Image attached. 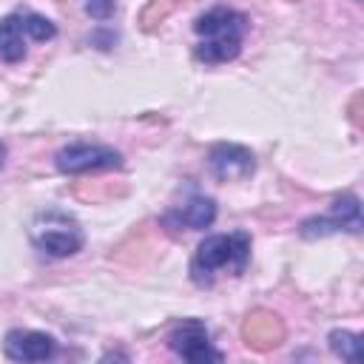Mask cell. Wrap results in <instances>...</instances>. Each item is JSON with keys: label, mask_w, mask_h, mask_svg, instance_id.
<instances>
[{"label": "cell", "mask_w": 364, "mask_h": 364, "mask_svg": "<svg viewBox=\"0 0 364 364\" xmlns=\"http://www.w3.org/2000/svg\"><path fill=\"white\" fill-rule=\"evenodd\" d=\"M3 162H6V145L0 142V168H3Z\"/></svg>", "instance_id": "obj_15"}, {"label": "cell", "mask_w": 364, "mask_h": 364, "mask_svg": "<svg viewBox=\"0 0 364 364\" xmlns=\"http://www.w3.org/2000/svg\"><path fill=\"white\" fill-rule=\"evenodd\" d=\"M168 347H171L179 358H185V361H191V364L222 361V358H225V355L213 347L210 333H208L205 321H199V318H182V321L168 333Z\"/></svg>", "instance_id": "obj_6"}, {"label": "cell", "mask_w": 364, "mask_h": 364, "mask_svg": "<svg viewBox=\"0 0 364 364\" xmlns=\"http://www.w3.org/2000/svg\"><path fill=\"white\" fill-rule=\"evenodd\" d=\"M17 14H20L23 34H26L28 40H34V43H48V40L57 37V26H54L48 17H43V14H37V11H17Z\"/></svg>", "instance_id": "obj_12"}, {"label": "cell", "mask_w": 364, "mask_h": 364, "mask_svg": "<svg viewBox=\"0 0 364 364\" xmlns=\"http://www.w3.org/2000/svg\"><path fill=\"white\" fill-rule=\"evenodd\" d=\"M250 262V233H213L205 236L191 259V279L199 287H210L219 270H230L242 276Z\"/></svg>", "instance_id": "obj_2"}, {"label": "cell", "mask_w": 364, "mask_h": 364, "mask_svg": "<svg viewBox=\"0 0 364 364\" xmlns=\"http://www.w3.org/2000/svg\"><path fill=\"white\" fill-rule=\"evenodd\" d=\"M114 11H117V3H114V0H88V3H85V14H88L91 20H100V23L111 20Z\"/></svg>", "instance_id": "obj_13"}, {"label": "cell", "mask_w": 364, "mask_h": 364, "mask_svg": "<svg viewBox=\"0 0 364 364\" xmlns=\"http://www.w3.org/2000/svg\"><path fill=\"white\" fill-rule=\"evenodd\" d=\"M327 344L330 350L341 358V361H350V364H358L361 361V336L353 333V330H330L327 336Z\"/></svg>", "instance_id": "obj_11"}, {"label": "cell", "mask_w": 364, "mask_h": 364, "mask_svg": "<svg viewBox=\"0 0 364 364\" xmlns=\"http://www.w3.org/2000/svg\"><path fill=\"white\" fill-rule=\"evenodd\" d=\"M193 31L199 34V43L193 48L199 63L208 65L230 63L242 51V40L247 34V17L236 9L213 6L193 20Z\"/></svg>", "instance_id": "obj_1"}, {"label": "cell", "mask_w": 364, "mask_h": 364, "mask_svg": "<svg viewBox=\"0 0 364 364\" xmlns=\"http://www.w3.org/2000/svg\"><path fill=\"white\" fill-rule=\"evenodd\" d=\"M34 245L54 256V259H65V256H74L82 250V230L77 228V222H71L68 216H63L60 210H48L43 213L37 222H34Z\"/></svg>", "instance_id": "obj_3"}, {"label": "cell", "mask_w": 364, "mask_h": 364, "mask_svg": "<svg viewBox=\"0 0 364 364\" xmlns=\"http://www.w3.org/2000/svg\"><path fill=\"white\" fill-rule=\"evenodd\" d=\"M91 43H97L100 48H111L117 43V34H102V31H94L91 34Z\"/></svg>", "instance_id": "obj_14"}, {"label": "cell", "mask_w": 364, "mask_h": 364, "mask_svg": "<svg viewBox=\"0 0 364 364\" xmlns=\"http://www.w3.org/2000/svg\"><path fill=\"white\" fill-rule=\"evenodd\" d=\"M54 165L60 173H88V171H111L122 165V154L114 145L102 142H68L54 154Z\"/></svg>", "instance_id": "obj_4"}, {"label": "cell", "mask_w": 364, "mask_h": 364, "mask_svg": "<svg viewBox=\"0 0 364 364\" xmlns=\"http://www.w3.org/2000/svg\"><path fill=\"white\" fill-rule=\"evenodd\" d=\"M208 168L219 182H233V179H245L256 171V156L245 145L219 142L208 154Z\"/></svg>", "instance_id": "obj_8"}, {"label": "cell", "mask_w": 364, "mask_h": 364, "mask_svg": "<svg viewBox=\"0 0 364 364\" xmlns=\"http://www.w3.org/2000/svg\"><path fill=\"white\" fill-rule=\"evenodd\" d=\"M0 57L6 63H20L26 57V34L20 26V14H6L0 20Z\"/></svg>", "instance_id": "obj_10"}, {"label": "cell", "mask_w": 364, "mask_h": 364, "mask_svg": "<svg viewBox=\"0 0 364 364\" xmlns=\"http://www.w3.org/2000/svg\"><path fill=\"white\" fill-rule=\"evenodd\" d=\"M338 230H347V233H361V202L355 193H344L338 196L333 205H330V213L324 216H310L301 222L299 233L304 239H318V236H327V233H338Z\"/></svg>", "instance_id": "obj_5"}, {"label": "cell", "mask_w": 364, "mask_h": 364, "mask_svg": "<svg viewBox=\"0 0 364 364\" xmlns=\"http://www.w3.org/2000/svg\"><path fill=\"white\" fill-rule=\"evenodd\" d=\"M3 353L11 361H23V364H34V361H48L57 353V338L40 330H9L6 341H3Z\"/></svg>", "instance_id": "obj_7"}, {"label": "cell", "mask_w": 364, "mask_h": 364, "mask_svg": "<svg viewBox=\"0 0 364 364\" xmlns=\"http://www.w3.org/2000/svg\"><path fill=\"white\" fill-rule=\"evenodd\" d=\"M216 219V202L210 196H191L182 208H173L162 216V225H168L171 230H205L210 228Z\"/></svg>", "instance_id": "obj_9"}]
</instances>
